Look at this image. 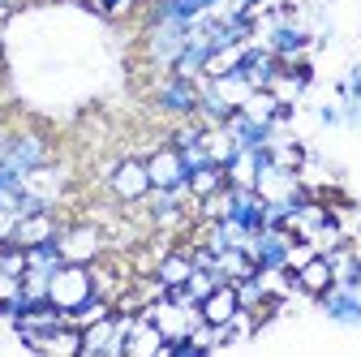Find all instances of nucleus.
Masks as SVG:
<instances>
[{"mask_svg":"<svg viewBox=\"0 0 361 357\" xmlns=\"http://www.w3.org/2000/svg\"><path fill=\"white\" fill-rule=\"evenodd\" d=\"M26 310V293H22V276L18 272H5V267H0V319H18Z\"/></svg>","mask_w":361,"mask_h":357,"instance_id":"obj_21","label":"nucleus"},{"mask_svg":"<svg viewBox=\"0 0 361 357\" xmlns=\"http://www.w3.org/2000/svg\"><path fill=\"white\" fill-rule=\"evenodd\" d=\"M190 26L180 22H164V18H142V56L155 73H172L176 56L185 52Z\"/></svg>","mask_w":361,"mask_h":357,"instance_id":"obj_2","label":"nucleus"},{"mask_svg":"<svg viewBox=\"0 0 361 357\" xmlns=\"http://www.w3.org/2000/svg\"><path fill=\"white\" fill-rule=\"evenodd\" d=\"M327 258H331V276H336V284H353V289H361V250H357L353 241L336 246Z\"/></svg>","mask_w":361,"mask_h":357,"instance_id":"obj_19","label":"nucleus"},{"mask_svg":"<svg viewBox=\"0 0 361 357\" xmlns=\"http://www.w3.org/2000/svg\"><path fill=\"white\" fill-rule=\"evenodd\" d=\"M61 224H65V215H61V211H30V215H22V219H18L13 246L30 250V246H43V241H56Z\"/></svg>","mask_w":361,"mask_h":357,"instance_id":"obj_10","label":"nucleus"},{"mask_svg":"<svg viewBox=\"0 0 361 357\" xmlns=\"http://www.w3.org/2000/svg\"><path fill=\"white\" fill-rule=\"evenodd\" d=\"M319 125L340 129V125H344V104H323V108H319Z\"/></svg>","mask_w":361,"mask_h":357,"instance_id":"obj_29","label":"nucleus"},{"mask_svg":"<svg viewBox=\"0 0 361 357\" xmlns=\"http://www.w3.org/2000/svg\"><path fill=\"white\" fill-rule=\"evenodd\" d=\"M207 82L215 86V95H219L224 104H233V108H241V104L250 99V91H254L250 78L241 73V65H237V69H228V73H219V78H207Z\"/></svg>","mask_w":361,"mask_h":357,"instance_id":"obj_20","label":"nucleus"},{"mask_svg":"<svg viewBox=\"0 0 361 357\" xmlns=\"http://www.w3.org/2000/svg\"><path fill=\"white\" fill-rule=\"evenodd\" d=\"M78 5H82V0H78Z\"/></svg>","mask_w":361,"mask_h":357,"instance_id":"obj_35","label":"nucleus"},{"mask_svg":"<svg viewBox=\"0 0 361 357\" xmlns=\"http://www.w3.org/2000/svg\"><path fill=\"white\" fill-rule=\"evenodd\" d=\"M112 310H116V305H112L108 297H99V293H95V297H90V301H82V305L73 310V315H69V323H73V327H90V323H99V319H108Z\"/></svg>","mask_w":361,"mask_h":357,"instance_id":"obj_25","label":"nucleus"},{"mask_svg":"<svg viewBox=\"0 0 361 357\" xmlns=\"http://www.w3.org/2000/svg\"><path fill=\"white\" fill-rule=\"evenodd\" d=\"M18 219H22V215H18L13 207H0V246H9V241H13V233H18Z\"/></svg>","mask_w":361,"mask_h":357,"instance_id":"obj_28","label":"nucleus"},{"mask_svg":"<svg viewBox=\"0 0 361 357\" xmlns=\"http://www.w3.org/2000/svg\"><path fill=\"white\" fill-rule=\"evenodd\" d=\"M151 104L164 116H172V121H185V116L198 112V82L176 78V73H155V82H151Z\"/></svg>","mask_w":361,"mask_h":357,"instance_id":"obj_6","label":"nucleus"},{"mask_svg":"<svg viewBox=\"0 0 361 357\" xmlns=\"http://www.w3.org/2000/svg\"><path fill=\"white\" fill-rule=\"evenodd\" d=\"M104 186H108V198H112L116 207H142V198L151 194L147 155H121V159L108 168Z\"/></svg>","mask_w":361,"mask_h":357,"instance_id":"obj_3","label":"nucleus"},{"mask_svg":"<svg viewBox=\"0 0 361 357\" xmlns=\"http://www.w3.org/2000/svg\"><path fill=\"white\" fill-rule=\"evenodd\" d=\"M314 301H319V310H323L331 323H340V327H361V289H353V284H331L327 293H319Z\"/></svg>","mask_w":361,"mask_h":357,"instance_id":"obj_8","label":"nucleus"},{"mask_svg":"<svg viewBox=\"0 0 361 357\" xmlns=\"http://www.w3.org/2000/svg\"><path fill=\"white\" fill-rule=\"evenodd\" d=\"M353 219H357V233H361V198L353 202Z\"/></svg>","mask_w":361,"mask_h":357,"instance_id":"obj_32","label":"nucleus"},{"mask_svg":"<svg viewBox=\"0 0 361 357\" xmlns=\"http://www.w3.org/2000/svg\"><path fill=\"white\" fill-rule=\"evenodd\" d=\"M125 357H168V340H164V332L138 310V323L129 327V336H125Z\"/></svg>","mask_w":361,"mask_h":357,"instance_id":"obj_11","label":"nucleus"},{"mask_svg":"<svg viewBox=\"0 0 361 357\" xmlns=\"http://www.w3.org/2000/svg\"><path fill=\"white\" fill-rule=\"evenodd\" d=\"M336 284V276H331V258L327 254H314L310 262H301L297 272H293V289L301 293V297H319V293H327Z\"/></svg>","mask_w":361,"mask_h":357,"instance_id":"obj_12","label":"nucleus"},{"mask_svg":"<svg viewBox=\"0 0 361 357\" xmlns=\"http://www.w3.org/2000/svg\"><path fill=\"white\" fill-rule=\"evenodd\" d=\"M224 186H228V172H224V164H202V168L190 172V194H194V198H207V194H215V190H224Z\"/></svg>","mask_w":361,"mask_h":357,"instance_id":"obj_23","label":"nucleus"},{"mask_svg":"<svg viewBox=\"0 0 361 357\" xmlns=\"http://www.w3.org/2000/svg\"><path fill=\"white\" fill-rule=\"evenodd\" d=\"M336 99L340 104H357L361 99V65H348V73L336 82Z\"/></svg>","mask_w":361,"mask_h":357,"instance_id":"obj_27","label":"nucleus"},{"mask_svg":"<svg viewBox=\"0 0 361 357\" xmlns=\"http://www.w3.org/2000/svg\"><path fill=\"white\" fill-rule=\"evenodd\" d=\"M0 56H5V39H0Z\"/></svg>","mask_w":361,"mask_h":357,"instance_id":"obj_34","label":"nucleus"},{"mask_svg":"<svg viewBox=\"0 0 361 357\" xmlns=\"http://www.w3.org/2000/svg\"><path fill=\"white\" fill-rule=\"evenodd\" d=\"M190 272H194V254H190V246H172V250H164L159 262H155V276H159L168 289H180V284L190 280Z\"/></svg>","mask_w":361,"mask_h":357,"instance_id":"obj_15","label":"nucleus"},{"mask_svg":"<svg viewBox=\"0 0 361 357\" xmlns=\"http://www.w3.org/2000/svg\"><path fill=\"white\" fill-rule=\"evenodd\" d=\"M224 129H228L233 133V138H237V147H254V151H267L271 147V129H276V125H262V121H250L241 108L228 116V121H224Z\"/></svg>","mask_w":361,"mask_h":357,"instance_id":"obj_16","label":"nucleus"},{"mask_svg":"<svg viewBox=\"0 0 361 357\" xmlns=\"http://www.w3.org/2000/svg\"><path fill=\"white\" fill-rule=\"evenodd\" d=\"M262 155L267 151H254V147H241L228 164H224V172H228V186H237V190H254V181H258V164H262Z\"/></svg>","mask_w":361,"mask_h":357,"instance_id":"obj_18","label":"nucleus"},{"mask_svg":"<svg viewBox=\"0 0 361 357\" xmlns=\"http://www.w3.org/2000/svg\"><path fill=\"white\" fill-rule=\"evenodd\" d=\"M65 186H69V168H65V164H56V159L22 176V190H26V194H35V198H43L48 207H61Z\"/></svg>","mask_w":361,"mask_h":357,"instance_id":"obj_9","label":"nucleus"},{"mask_svg":"<svg viewBox=\"0 0 361 357\" xmlns=\"http://www.w3.org/2000/svg\"><path fill=\"white\" fill-rule=\"evenodd\" d=\"M344 125L348 129H361V99L357 104H344Z\"/></svg>","mask_w":361,"mask_h":357,"instance_id":"obj_31","label":"nucleus"},{"mask_svg":"<svg viewBox=\"0 0 361 357\" xmlns=\"http://www.w3.org/2000/svg\"><path fill=\"white\" fill-rule=\"evenodd\" d=\"M52 159H56V143H52L48 129H39V125H13L5 164H9L18 176L35 172V168H43V164H52Z\"/></svg>","mask_w":361,"mask_h":357,"instance_id":"obj_4","label":"nucleus"},{"mask_svg":"<svg viewBox=\"0 0 361 357\" xmlns=\"http://www.w3.org/2000/svg\"><path fill=\"white\" fill-rule=\"evenodd\" d=\"M241 310V301H237V284L233 280H224V284H215L207 297H202V323H215V327H224L233 315Z\"/></svg>","mask_w":361,"mask_h":357,"instance_id":"obj_14","label":"nucleus"},{"mask_svg":"<svg viewBox=\"0 0 361 357\" xmlns=\"http://www.w3.org/2000/svg\"><path fill=\"white\" fill-rule=\"evenodd\" d=\"M147 172H151V190H185L190 186V168L168 138L147 155Z\"/></svg>","mask_w":361,"mask_h":357,"instance_id":"obj_7","label":"nucleus"},{"mask_svg":"<svg viewBox=\"0 0 361 357\" xmlns=\"http://www.w3.org/2000/svg\"><path fill=\"white\" fill-rule=\"evenodd\" d=\"M245 48H250V39H245V43H224V48H215V52L207 56L202 78H219V73L237 69V65H241V56H245Z\"/></svg>","mask_w":361,"mask_h":357,"instance_id":"obj_24","label":"nucleus"},{"mask_svg":"<svg viewBox=\"0 0 361 357\" xmlns=\"http://www.w3.org/2000/svg\"><path fill=\"white\" fill-rule=\"evenodd\" d=\"M35 353H48V357H82V327L65 323L48 336H39L35 340Z\"/></svg>","mask_w":361,"mask_h":357,"instance_id":"obj_17","label":"nucleus"},{"mask_svg":"<svg viewBox=\"0 0 361 357\" xmlns=\"http://www.w3.org/2000/svg\"><path fill=\"white\" fill-rule=\"evenodd\" d=\"M82 5H86L90 13H99L104 22H121V18H129L133 9H142L138 0H82Z\"/></svg>","mask_w":361,"mask_h":357,"instance_id":"obj_26","label":"nucleus"},{"mask_svg":"<svg viewBox=\"0 0 361 357\" xmlns=\"http://www.w3.org/2000/svg\"><path fill=\"white\" fill-rule=\"evenodd\" d=\"M241 73L250 78V86L258 91V86H271V82H276L280 61H276V52H271V48H262V43L250 39V48H245V56H241Z\"/></svg>","mask_w":361,"mask_h":357,"instance_id":"obj_13","label":"nucleus"},{"mask_svg":"<svg viewBox=\"0 0 361 357\" xmlns=\"http://www.w3.org/2000/svg\"><path fill=\"white\" fill-rule=\"evenodd\" d=\"M9 138H13V125L0 116V164H5V155H9Z\"/></svg>","mask_w":361,"mask_h":357,"instance_id":"obj_30","label":"nucleus"},{"mask_svg":"<svg viewBox=\"0 0 361 357\" xmlns=\"http://www.w3.org/2000/svg\"><path fill=\"white\" fill-rule=\"evenodd\" d=\"M56 250L65 262H99L104 254H112V237L99 219H65L56 233Z\"/></svg>","mask_w":361,"mask_h":357,"instance_id":"obj_1","label":"nucleus"},{"mask_svg":"<svg viewBox=\"0 0 361 357\" xmlns=\"http://www.w3.org/2000/svg\"><path fill=\"white\" fill-rule=\"evenodd\" d=\"M254 272H258V267H254V258L245 250H219L215 254V276L219 280H245Z\"/></svg>","mask_w":361,"mask_h":357,"instance_id":"obj_22","label":"nucleus"},{"mask_svg":"<svg viewBox=\"0 0 361 357\" xmlns=\"http://www.w3.org/2000/svg\"><path fill=\"white\" fill-rule=\"evenodd\" d=\"M5 104H9V95H5V86H0V116H5Z\"/></svg>","mask_w":361,"mask_h":357,"instance_id":"obj_33","label":"nucleus"},{"mask_svg":"<svg viewBox=\"0 0 361 357\" xmlns=\"http://www.w3.org/2000/svg\"><path fill=\"white\" fill-rule=\"evenodd\" d=\"M95 297V276H90V262H61L52 272V284H48V301L56 310H65V315H73V310L82 301Z\"/></svg>","mask_w":361,"mask_h":357,"instance_id":"obj_5","label":"nucleus"}]
</instances>
